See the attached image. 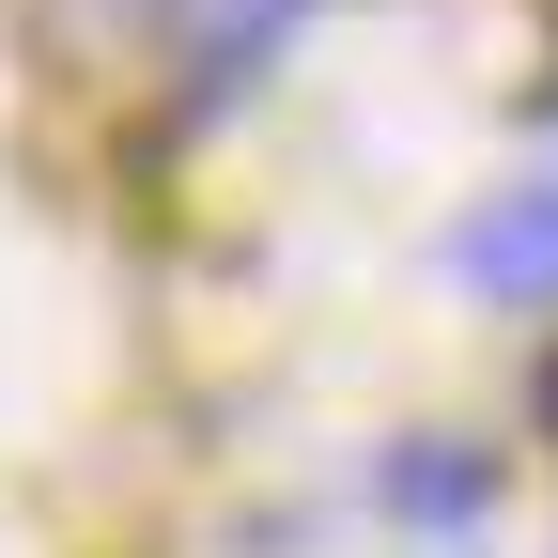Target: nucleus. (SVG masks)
I'll use <instances>...</instances> for the list:
<instances>
[{
	"label": "nucleus",
	"instance_id": "obj_1",
	"mask_svg": "<svg viewBox=\"0 0 558 558\" xmlns=\"http://www.w3.org/2000/svg\"><path fill=\"white\" fill-rule=\"evenodd\" d=\"M450 264L481 279V295H558V186L497 202V218H465V233H450Z\"/></svg>",
	"mask_w": 558,
	"mask_h": 558
},
{
	"label": "nucleus",
	"instance_id": "obj_2",
	"mask_svg": "<svg viewBox=\"0 0 558 558\" xmlns=\"http://www.w3.org/2000/svg\"><path fill=\"white\" fill-rule=\"evenodd\" d=\"M279 16H295V0H186V62L202 78H248V62L279 47Z\"/></svg>",
	"mask_w": 558,
	"mask_h": 558
},
{
	"label": "nucleus",
	"instance_id": "obj_3",
	"mask_svg": "<svg viewBox=\"0 0 558 558\" xmlns=\"http://www.w3.org/2000/svg\"><path fill=\"white\" fill-rule=\"evenodd\" d=\"M388 497H403V512H481V465H465V450H403Z\"/></svg>",
	"mask_w": 558,
	"mask_h": 558
},
{
	"label": "nucleus",
	"instance_id": "obj_4",
	"mask_svg": "<svg viewBox=\"0 0 558 558\" xmlns=\"http://www.w3.org/2000/svg\"><path fill=\"white\" fill-rule=\"evenodd\" d=\"M543 435H558V357H543Z\"/></svg>",
	"mask_w": 558,
	"mask_h": 558
}]
</instances>
